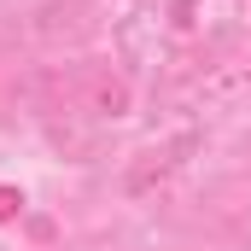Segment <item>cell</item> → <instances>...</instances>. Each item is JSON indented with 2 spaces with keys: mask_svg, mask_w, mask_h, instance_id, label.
<instances>
[{
  "mask_svg": "<svg viewBox=\"0 0 251 251\" xmlns=\"http://www.w3.org/2000/svg\"><path fill=\"white\" fill-rule=\"evenodd\" d=\"M94 111H100V117H123L128 111V88L123 82H100V88H94Z\"/></svg>",
  "mask_w": 251,
  "mask_h": 251,
  "instance_id": "7a4b0ae2",
  "label": "cell"
},
{
  "mask_svg": "<svg viewBox=\"0 0 251 251\" xmlns=\"http://www.w3.org/2000/svg\"><path fill=\"white\" fill-rule=\"evenodd\" d=\"M18 210H24V193H18V187H0V222H12Z\"/></svg>",
  "mask_w": 251,
  "mask_h": 251,
  "instance_id": "3957f363",
  "label": "cell"
},
{
  "mask_svg": "<svg viewBox=\"0 0 251 251\" xmlns=\"http://www.w3.org/2000/svg\"><path fill=\"white\" fill-rule=\"evenodd\" d=\"M193 152H199V134H176V140H164V146H146L134 164H128V176H123V193L128 199H146V193H158L164 181H176L181 170L193 164Z\"/></svg>",
  "mask_w": 251,
  "mask_h": 251,
  "instance_id": "6da1fadb",
  "label": "cell"
}]
</instances>
